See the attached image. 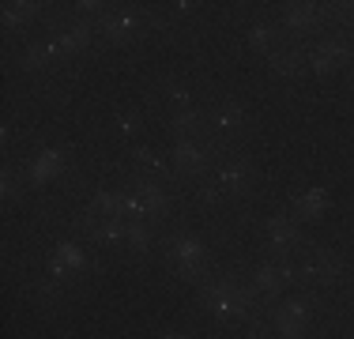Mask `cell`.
Instances as JSON below:
<instances>
[{
    "label": "cell",
    "instance_id": "7c38bea8",
    "mask_svg": "<svg viewBox=\"0 0 354 339\" xmlns=\"http://www.w3.org/2000/svg\"><path fill=\"white\" fill-rule=\"evenodd\" d=\"M215 181L223 185L226 196H245V192L252 189V166H249V158H241V155L226 158V163L215 170Z\"/></svg>",
    "mask_w": 354,
    "mask_h": 339
},
{
    "label": "cell",
    "instance_id": "4316f807",
    "mask_svg": "<svg viewBox=\"0 0 354 339\" xmlns=\"http://www.w3.org/2000/svg\"><path fill=\"white\" fill-rule=\"evenodd\" d=\"M35 15H38V4H4V27H8V30L27 27Z\"/></svg>",
    "mask_w": 354,
    "mask_h": 339
},
{
    "label": "cell",
    "instance_id": "f1b7e54d",
    "mask_svg": "<svg viewBox=\"0 0 354 339\" xmlns=\"http://www.w3.org/2000/svg\"><path fill=\"white\" fill-rule=\"evenodd\" d=\"M196 200L204 203V208H218V203L226 200V192H223V185H218V181H200L196 185Z\"/></svg>",
    "mask_w": 354,
    "mask_h": 339
},
{
    "label": "cell",
    "instance_id": "83f0119b",
    "mask_svg": "<svg viewBox=\"0 0 354 339\" xmlns=\"http://www.w3.org/2000/svg\"><path fill=\"white\" fill-rule=\"evenodd\" d=\"M113 129H117V136L132 140V136H140V132H143V113H140V109H124V113H117Z\"/></svg>",
    "mask_w": 354,
    "mask_h": 339
},
{
    "label": "cell",
    "instance_id": "d6a6232c",
    "mask_svg": "<svg viewBox=\"0 0 354 339\" xmlns=\"http://www.w3.org/2000/svg\"><path fill=\"white\" fill-rule=\"evenodd\" d=\"M162 339H185V336H177V332H170V336H162Z\"/></svg>",
    "mask_w": 354,
    "mask_h": 339
},
{
    "label": "cell",
    "instance_id": "8992f818",
    "mask_svg": "<svg viewBox=\"0 0 354 339\" xmlns=\"http://www.w3.org/2000/svg\"><path fill=\"white\" fill-rule=\"evenodd\" d=\"M147 23H155V19H151V15H140V12H106L95 27L102 30V38L109 46H129V42L140 38V30L147 27Z\"/></svg>",
    "mask_w": 354,
    "mask_h": 339
},
{
    "label": "cell",
    "instance_id": "52a82bcc",
    "mask_svg": "<svg viewBox=\"0 0 354 339\" xmlns=\"http://www.w3.org/2000/svg\"><path fill=\"white\" fill-rule=\"evenodd\" d=\"M264 237H268V249H272L275 257H294V253L306 245V234H301L298 219H290V215H272L268 219Z\"/></svg>",
    "mask_w": 354,
    "mask_h": 339
},
{
    "label": "cell",
    "instance_id": "ba28073f",
    "mask_svg": "<svg viewBox=\"0 0 354 339\" xmlns=\"http://www.w3.org/2000/svg\"><path fill=\"white\" fill-rule=\"evenodd\" d=\"M129 189L143 200V208H147V219H151V223L162 226L166 215H170V208H174V203H170V192L162 189V181H151V177H136V174H132Z\"/></svg>",
    "mask_w": 354,
    "mask_h": 339
},
{
    "label": "cell",
    "instance_id": "9a60e30c",
    "mask_svg": "<svg viewBox=\"0 0 354 339\" xmlns=\"http://www.w3.org/2000/svg\"><path fill=\"white\" fill-rule=\"evenodd\" d=\"M132 158V174L136 177H151V181H166L174 174V163H166L155 147H132L129 151Z\"/></svg>",
    "mask_w": 354,
    "mask_h": 339
},
{
    "label": "cell",
    "instance_id": "2e32d148",
    "mask_svg": "<svg viewBox=\"0 0 354 339\" xmlns=\"http://www.w3.org/2000/svg\"><path fill=\"white\" fill-rule=\"evenodd\" d=\"M64 163H68V158H64L61 147H46V151H38L35 158L23 163V174H27L30 181H49V177H57L64 170Z\"/></svg>",
    "mask_w": 354,
    "mask_h": 339
},
{
    "label": "cell",
    "instance_id": "7a4b0ae2",
    "mask_svg": "<svg viewBox=\"0 0 354 339\" xmlns=\"http://www.w3.org/2000/svg\"><path fill=\"white\" fill-rule=\"evenodd\" d=\"M223 147V143H204V136H189V140H174L170 158H174V174L181 177H204L207 166H212V155Z\"/></svg>",
    "mask_w": 354,
    "mask_h": 339
},
{
    "label": "cell",
    "instance_id": "6da1fadb",
    "mask_svg": "<svg viewBox=\"0 0 354 339\" xmlns=\"http://www.w3.org/2000/svg\"><path fill=\"white\" fill-rule=\"evenodd\" d=\"M166 264H170V271L177 279H185V283H200V279L207 283V279H215L204 237H196L189 230L166 234Z\"/></svg>",
    "mask_w": 354,
    "mask_h": 339
},
{
    "label": "cell",
    "instance_id": "5b68a950",
    "mask_svg": "<svg viewBox=\"0 0 354 339\" xmlns=\"http://www.w3.org/2000/svg\"><path fill=\"white\" fill-rule=\"evenodd\" d=\"M339 275H343V260L335 257L332 249H324V245H313V249L298 260V279H301V283L332 286Z\"/></svg>",
    "mask_w": 354,
    "mask_h": 339
},
{
    "label": "cell",
    "instance_id": "603a6c76",
    "mask_svg": "<svg viewBox=\"0 0 354 339\" xmlns=\"http://www.w3.org/2000/svg\"><path fill=\"white\" fill-rule=\"evenodd\" d=\"M19 68H27V72H38V68H46L49 61H57V49L49 46V42H30V46L19 49Z\"/></svg>",
    "mask_w": 354,
    "mask_h": 339
},
{
    "label": "cell",
    "instance_id": "277c9868",
    "mask_svg": "<svg viewBox=\"0 0 354 339\" xmlns=\"http://www.w3.org/2000/svg\"><path fill=\"white\" fill-rule=\"evenodd\" d=\"M309 317H313V298L309 294H294V298H286L272 309V328L279 339H301Z\"/></svg>",
    "mask_w": 354,
    "mask_h": 339
},
{
    "label": "cell",
    "instance_id": "8fae6325",
    "mask_svg": "<svg viewBox=\"0 0 354 339\" xmlns=\"http://www.w3.org/2000/svg\"><path fill=\"white\" fill-rule=\"evenodd\" d=\"M91 42H95V23H87V19H75L68 27L49 34V46L57 49V57H72V53H80V49H87Z\"/></svg>",
    "mask_w": 354,
    "mask_h": 339
},
{
    "label": "cell",
    "instance_id": "1f68e13d",
    "mask_svg": "<svg viewBox=\"0 0 354 339\" xmlns=\"http://www.w3.org/2000/svg\"><path fill=\"white\" fill-rule=\"evenodd\" d=\"M245 339H272V336H264V332H252V336H245Z\"/></svg>",
    "mask_w": 354,
    "mask_h": 339
},
{
    "label": "cell",
    "instance_id": "44dd1931",
    "mask_svg": "<svg viewBox=\"0 0 354 339\" xmlns=\"http://www.w3.org/2000/svg\"><path fill=\"white\" fill-rule=\"evenodd\" d=\"M328 203H332V196H328L324 189H306L301 196L290 200V211L298 219H317V215H324V211H328Z\"/></svg>",
    "mask_w": 354,
    "mask_h": 339
},
{
    "label": "cell",
    "instance_id": "9c48e42d",
    "mask_svg": "<svg viewBox=\"0 0 354 339\" xmlns=\"http://www.w3.org/2000/svg\"><path fill=\"white\" fill-rule=\"evenodd\" d=\"M324 8L320 4H283V23L279 30L290 34V38H301V34H313L324 23Z\"/></svg>",
    "mask_w": 354,
    "mask_h": 339
},
{
    "label": "cell",
    "instance_id": "484cf974",
    "mask_svg": "<svg viewBox=\"0 0 354 339\" xmlns=\"http://www.w3.org/2000/svg\"><path fill=\"white\" fill-rule=\"evenodd\" d=\"M35 298L41 305H57V302L64 298V279H53V275L38 279V283H35Z\"/></svg>",
    "mask_w": 354,
    "mask_h": 339
},
{
    "label": "cell",
    "instance_id": "e0dca14e",
    "mask_svg": "<svg viewBox=\"0 0 354 339\" xmlns=\"http://www.w3.org/2000/svg\"><path fill=\"white\" fill-rule=\"evenodd\" d=\"M80 219H124L121 215V192L113 189H95L83 203V215Z\"/></svg>",
    "mask_w": 354,
    "mask_h": 339
},
{
    "label": "cell",
    "instance_id": "3957f363",
    "mask_svg": "<svg viewBox=\"0 0 354 339\" xmlns=\"http://www.w3.org/2000/svg\"><path fill=\"white\" fill-rule=\"evenodd\" d=\"M298 279V264H294V257H275V260H264V264L252 268V286L260 291V298L264 302H275L286 286Z\"/></svg>",
    "mask_w": 354,
    "mask_h": 339
},
{
    "label": "cell",
    "instance_id": "5bb4252c",
    "mask_svg": "<svg viewBox=\"0 0 354 339\" xmlns=\"http://www.w3.org/2000/svg\"><path fill=\"white\" fill-rule=\"evenodd\" d=\"M309 49L324 57L335 72H339V68H347V64H354V38H351V34H328V38L313 42Z\"/></svg>",
    "mask_w": 354,
    "mask_h": 339
},
{
    "label": "cell",
    "instance_id": "30bf717a",
    "mask_svg": "<svg viewBox=\"0 0 354 339\" xmlns=\"http://www.w3.org/2000/svg\"><path fill=\"white\" fill-rule=\"evenodd\" d=\"M207 125L215 129L218 136V143H226V140H241L249 129V113H245V106L241 102H226V106H218L212 117H207Z\"/></svg>",
    "mask_w": 354,
    "mask_h": 339
},
{
    "label": "cell",
    "instance_id": "f546056e",
    "mask_svg": "<svg viewBox=\"0 0 354 339\" xmlns=\"http://www.w3.org/2000/svg\"><path fill=\"white\" fill-rule=\"evenodd\" d=\"M328 19L343 23L347 30H354V0H343V4H332L328 8Z\"/></svg>",
    "mask_w": 354,
    "mask_h": 339
},
{
    "label": "cell",
    "instance_id": "7402d4cb",
    "mask_svg": "<svg viewBox=\"0 0 354 339\" xmlns=\"http://www.w3.org/2000/svg\"><path fill=\"white\" fill-rule=\"evenodd\" d=\"M124 249L136 253V257H147L155 249V223H129L124 230Z\"/></svg>",
    "mask_w": 354,
    "mask_h": 339
},
{
    "label": "cell",
    "instance_id": "4fadbf2b",
    "mask_svg": "<svg viewBox=\"0 0 354 339\" xmlns=\"http://www.w3.org/2000/svg\"><path fill=\"white\" fill-rule=\"evenodd\" d=\"M268 64H272V72L279 75V80H301V75L309 72L306 64V46H279L268 53Z\"/></svg>",
    "mask_w": 354,
    "mask_h": 339
},
{
    "label": "cell",
    "instance_id": "d6986e66",
    "mask_svg": "<svg viewBox=\"0 0 354 339\" xmlns=\"http://www.w3.org/2000/svg\"><path fill=\"white\" fill-rule=\"evenodd\" d=\"M207 129V113L204 109H174L170 113V132L177 136V140H189V136H200Z\"/></svg>",
    "mask_w": 354,
    "mask_h": 339
},
{
    "label": "cell",
    "instance_id": "cb8c5ba5",
    "mask_svg": "<svg viewBox=\"0 0 354 339\" xmlns=\"http://www.w3.org/2000/svg\"><path fill=\"white\" fill-rule=\"evenodd\" d=\"M158 102H166L174 109H192V91L181 80H162L158 83Z\"/></svg>",
    "mask_w": 354,
    "mask_h": 339
},
{
    "label": "cell",
    "instance_id": "4dcf8cb0",
    "mask_svg": "<svg viewBox=\"0 0 354 339\" xmlns=\"http://www.w3.org/2000/svg\"><path fill=\"white\" fill-rule=\"evenodd\" d=\"M196 8H200V4H189V0H185V4H174V12H177V15H192Z\"/></svg>",
    "mask_w": 354,
    "mask_h": 339
},
{
    "label": "cell",
    "instance_id": "ac0fdd59",
    "mask_svg": "<svg viewBox=\"0 0 354 339\" xmlns=\"http://www.w3.org/2000/svg\"><path fill=\"white\" fill-rule=\"evenodd\" d=\"M80 226L87 230L91 241L124 245V230H129V219H80Z\"/></svg>",
    "mask_w": 354,
    "mask_h": 339
},
{
    "label": "cell",
    "instance_id": "d4e9b609",
    "mask_svg": "<svg viewBox=\"0 0 354 339\" xmlns=\"http://www.w3.org/2000/svg\"><path fill=\"white\" fill-rule=\"evenodd\" d=\"M53 257H57V260H64V268H68V271H83V268L91 264L87 253H83L75 241H61V245L53 249Z\"/></svg>",
    "mask_w": 354,
    "mask_h": 339
},
{
    "label": "cell",
    "instance_id": "ffe728a7",
    "mask_svg": "<svg viewBox=\"0 0 354 339\" xmlns=\"http://www.w3.org/2000/svg\"><path fill=\"white\" fill-rule=\"evenodd\" d=\"M279 27L275 23H264V19H257L252 27L245 30V46L252 49V53H272V49H279Z\"/></svg>",
    "mask_w": 354,
    "mask_h": 339
}]
</instances>
